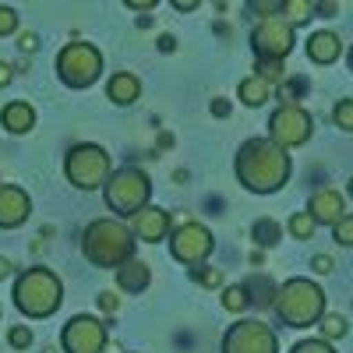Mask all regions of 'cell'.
<instances>
[{
	"instance_id": "6da1fadb",
	"label": "cell",
	"mask_w": 353,
	"mask_h": 353,
	"mask_svg": "<svg viewBox=\"0 0 353 353\" xmlns=\"http://www.w3.org/2000/svg\"><path fill=\"white\" fill-rule=\"evenodd\" d=\"M237 176L254 194H272L290 181V156L272 138H251L237 152Z\"/></svg>"
},
{
	"instance_id": "7a4b0ae2",
	"label": "cell",
	"mask_w": 353,
	"mask_h": 353,
	"mask_svg": "<svg viewBox=\"0 0 353 353\" xmlns=\"http://www.w3.org/2000/svg\"><path fill=\"white\" fill-rule=\"evenodd\" d=\"M272 307H276L283 325L307 329L325 314V293H321V286H314L311 279H290V283L276 286Z\"/></svg>"
},
{
	"instance_id": "3957f363",
	"label": "cell",
	"mask_w": 353,
	"mask_h": 353,
	"mask_svg": "<svg viewBox=\"0 0 353 353\" xmlns=\"http://www.w3.org/2000/svg\"><path fill=\"white\" fill-rule=\"evenodd\" d=\"M81 251H85V258L92 261L96 269H117L121 261L131 258L134 233L124 223H117V219H96V223H88V230H85Z\"/></svg>"
},
{
	"instance_id": "277c9868",
	"label": "cell",
	"mask_w": 353,
	"mask_h": 353,
	"mask_svg": "<svg viewBox=\"0 0 353 353\" xmlns=\"http://www.w3.org/2000/svg\"><path fill=\"white\" fill-rule=\"evenodd\" d=\"M14 304L28 318H50L64 304V283L50 269H28L14 279Z\"/></svg>"
},
{
	"instance_id": "5b68a950",
	"label": "cell",
	"mask_w": 353,
	"mask_h": 353,
	"mask_svg": "<svg viewBox=\"0 0 353 353\" xmlns=\"http://www.w3.org/2000/svg\"><path fill=\"white\" fill-rule=\"evenodd\" d=\"M103 191H106V205L117 212V216H131L138 212L141 205H149V194H152V184L138 166H124L110 173L103 181Z\"/></svg>"
},
{
	"instance_id": "8992f818",
	"label": "cell",
	"mask_w": 353,
	"mask_h": 353,
	"mask_svg": "<svg viewBox=\"0 0 353 353\" xmlns=\"http://www.w3.org/2000/svg\"><path fill=\"white\" fill-rule=\"evenodd\" d=\"M103 71V57L92 43H68L57 57V74L68 88H88Z\"/></svg>"
},
{
	"instance_id": "52a82bcc",
	"label": "cell",
	"mask_w": 353,
	"mask_h": 353,
	"mask_svg": "<svg viewBox=\"0 0 353 353\" xmlns=\"http://www.w3.org/2000/svg\"><path fill=\"white\" fill-rule=\"evenodd\" d=\"M64 173L78 191H96L110 176V156H106V149H99V145H74V149L68 152Z\"/></svg>"
},
{
	"instance_id": "ba28073f",
	"label": "cell",
	"mask_w": 353,
	"mask_h": 353,
	"mask_svg": "<svg viewBox=\"0 0 353 353\" xmlns=\"http://www.w3.org/2000/svg\"><path fill=\"white\" fill-rule=\"evenodd\" d=\"M311 113L297 103H286L272 113V121H269V134L272 141L279 145V149H297V145H304L311 138Z\"/></svg>"
},
{
	"instance_id": "9c48e42d",
	"label": "cell",
	"mask_w": 353,
	"mask_h": 353,
	"mask_svg": "<svg viewBox=\"0 0 353 353\" xmlns=\"http://www.w3.org/2000/svg\"><path fill=\"white\" fill-rule=\"evenodd\" d=\"M276 332L265 321H237L223 336V353H276Z\"/></svg>"
},
{
	"instance_id": "30bf717a",
	"label": "cell",
	"mask_w": 353,
	"mask_h": 353,
	"mask_svg": "<svg viewBox=\"0 0 353 353\" xmlns=\"http://www.w3.org/2000/svg\"><path fill=\"white\" fill-rule=\"evenodd\" d=\"M103 346H106V325L99 318L74 314L64 325V336H61L64 353H103Z\"/></svg>"
},
{
	"instance_id": "8fae6325",
	"label": "cell",
	"mask_w": 353,
	"mask_h": 353,
	"mask_svg": "<svg viewBox=\"0 0 353 353\" xmlns=\"http://www.w3.org/2000/svg\"><path fill=\"white\" fill-rule=\"evenodd\" d=\"M170 254L181 265H201L212 254V233L201 223H181L170 237Z\"/></svg>"
},
{
	"instance_id": "7c38bea8",
	"label": "cell",
	"mask_w": 353,
	"mask_h": 353,
	"mask_svg": "<svg viewBox=\"0 0 353 353\" xmlns=\"http://www.w3.org/2000/svg\"><path fill=\"white\" fill-rule=\"evenodd\" d=\"M293 25H286L279 14H269V18H261L258 25H254V32H251V46H254V53L258 57H290V50H293Z\"/></svg>"
},
{
	"instance_id": "4fadbf2b",
	"label": "cell",
	"mask_w": 353,
	"mask_h": 353,
	"mask_svg": "<svg viewBox=\"0 0 353 353\" xmlns=\"http://www.w3.org/2000/svg\"><path fill=\"white\" fill-rule=\"evenodd\" d=\"M131 233L145 244H159L170 233V212L156 209V205H141L138 212H131Z\"/></svg>"
},
{
	"instance_id": "5bb4252c",
	"label": "cell",
	"mask_w": 353,
	"mask_h": 353,
	"mask_svg": "<svg viewBox=\"0 0 353 353\" xmlns=\"http://www.w3.org/2000/svg\"><path fill=\"white\" fill-rule=\"evenodd\" d=\"M28 212H32V201L21 188H0V226L14 230L28 219Z\"/></svg>"
},
{
	"instance_id": "9a60e30c",
	"label": "cell",
	"mask_w": 353,
	"mask_h": 353,
	"mask_svg": "<svg viewBox=\"0 0 353 353\" xmlns=\"http://www.w3.org/2000/svg\"><path fill=\"white\" fill-rule=\"evenodd\" d=\"M307 216H311L314 223H336L339 216H346V198H343L339 191H318V194L311 198Z\"/></svg>"
},
{
	"instance_id": "2e32d148",
	"label": "cell",
	"mask_w": 353,
	"mask_h": 353,
	"mask_svg": "<svg viewBox=\"0 0 353 353\" xmlns=\"http://www.w3.org/2000/svg\"><path fill=\"white\" fill-rule=\"evenodd\" d=\"M339 53H343V39L336 32H314L307 39V57L314 64H336Z\"/></svg>"
},
{
	"instance_id": "e0dca14e",
	"label": "cell",
	"mask_w": 353,
	"mask_h": 353,
	"mask_svg": "<svg viewBox=\"0 0 353 353\" xmlns=\"http://www.w3.org/2000/svg\"><path fill=\"white\" fill-rule=\"evenodd\" d=\"M149 279H152L149 265L138 261V258H128V261L117 265V283H121V290H128V293H141L145 286H149Z\"/></svg>"
},
{
	"instance_id": "ac0fdd59",
	"label": "cell",
	"mask_w": 353,
	"mask_h": 353,
	"mask_svg": "<svg viewBox=\"0 0 353 353\" xmlns=\"http://www.w3.org/2000/svg\"><path fill=\"white\" fill-rule=\"evenodd\" d=\"M106 96H110L117 106H131V103L141 96V81H138L131 71H121V74H113V78H110Z\"/></svg>"
},
{
	"instance_id": "d6986e66",
	"label": "cell",
	"mask_w": 353,
	"mask_h": 353,
	"mask_svg": "<svg viewBox=\"0 0 353 353\" xmlns=\"http://www.w3.org/2000/svg\"><path fill=\"white\" fill-rule=\"evenodd\" d=\"M0 121H4V128L11 134H25V131H32V124H36V110L28 103H8L4 113H0Z\"/></svg>"
},
{
	"instance_id": "ffe728a7",
	"label": "cell",
	"mask_w": 353,
	"mask_h": 353,
	"mask_svg": "<svg viewBox=\"0 0 353 353\" xmlns=\"http://www.w3.org/2000/svg\"><path fill=\"white\" fill-rule=\"evenodd\" d=\"M269 92H272V85L265 81V78H258V74L244 78L241 88H237V96H241L244 106H265V103H269Z\"/></svg>"
},
{
	"instance_id": "44dd1931",
	"label": "cell",
	"mask_w": 353,
	"mask_h": 353,
	"mask_svg": "<svg viewBox=\"0 0 353 353\" xmlns=\"http://www.w3.org/2000/svg\"><path fill=\"white\" fill-rule=\"evenodd\" d=\"M279 18L286 21V25H304V21H311L314 18V4L311 0H283V8H279Z\"/></svg>"
},
{
	"instance_id": "7402d4cb",
	"label": "cell",
	"mask_w": 353,
	"mask_h": 353,
	"mask_svg": "<svg viewBox=\"0 0 353 353\" xmlns=\"http://www.w3.org/2000/svg\"><path fill=\"white\" fill-rule=\"evenodd\" d=\"M251 237H254V244H261V248H272V244L283 241V226H279L276 219H258V223L251 226Z\"/></svg>"
},
{
	"instance_id": "603a6c76",
	"label": "cell",
	"mask_w": 353,
	"mask_h": 353,
	"mask_svg": "<svg viewBox=\"0 0 353 353\" xmlns=\"http://www.w3.org/2000/svg\"><path fill=\"white\" fill-rule=\"evenodd\" d=\"M248 301H254L258 307H269L272 304V297H276V283L272 279H265V276H258V279H248Z\"/></svg>"
},
{
	"instance_id": "cb8c5ba5",
	"label": "cell",
	"mask_w": 353,
	"mask_h": 353,
	"mask_svg": "<svg viewBox=\"0 0 353 353\" xmlns=\"http://www.w3.org/2000/svg\"><path fill=\"white\" fill-rule=\"evenodd\" d=\"M258 78H265L269 85L283 81V78H286V64H283V57H258Z\"/></svg>"
},
{
	"instance_id": "d4e9b609",
	"label": "cell",
	"mask_w": 353,
	"mask_h": 353,
	"mask_svg": "<svg viewBox=\"0 0 353 353\" xmlns=\"http://www.w3.org/2000/svg\"><path fill=\"white\" fill-rule=\"evenodd\" d=\"M318 321H321V336H325V339H343V336L350 332V325H346L343 314H321Z\"/></svg>"
},
{
	"instance_id": "484cf974",
	"label": "cell",
	"mask_w": 353,
	"mask_h": 353,
	"mask_svg": "<svg viewBox=\"0 0 353 353\" xmlns=\"http://www.w3.org/2000/svg\"><path fill=\"white\" fill-rule=\"evenodd\" d=\"M314 226H318V223H314L307 212H297V216L290 219V233H293L297 241H311V237H314Z\"/></svg>"
},
{
	"instance_id": "4316f807",
	"label": "cell",
	"mask_w": 353,
	"mask_h": 353,
	"mask_svg": "<svg viewBox=\"0 0 353 353\" xmlns=\"http://www.w3.org/2000/svg\"><path fill=\"white\" fill-rule=\"evenodd\" d=\"M251 301H248V290L244 286H226V293H223V307L226 311H244Z\"/></svg>"
},
{
	"instance_id": "83f0119b",
	"label": "cell",
	"mask_w": 353,
	"mask_h": 353,
	"mask_svg": "<svg viewBox=\"0 0 353 353\" xmlns=\"http://www.w3.org/2000/svg\"><path fill=\"white\" fill-rule=\"evenodd\" d=\"M332 226H336V241H339L343 248H350V244H353V216L346 212V216H339Z\"/></svg>"
},
{
	"instance_id": "f1b7e54d",
	"label": "cell",
	"mask_w": 353,
	"mask_h": 353,
	"mask_svg": "<svg viewBox=\"0 0 353 353\" xmlns=\"http://www.w3.org/2000/svg\"><path fill=\"white\" fill-rule=\"evenodd\" d=\"M248 8H251V14H258V18H269V14H279L283 0H248Z\"/></svg>"
},
{
	"instance_id": "f546056e",
	"label": "cell",
	"mask_w": 353,
	"mask_h": 353,
	"mask_svg": "<svg viewBox=\"0 0 353 353\" xmlns=\"http://www.w3.org/2000/svg\"><path fill=\"white\" fill-rule=\"evenodd\" d=\"M8 343H11V350H25V346H32V332H28V325H14V329L8 332Z\"/></svg>"
},
{
	"instance_id": "4dcf8cb0",
	"label": "cell",
	"mask_w": 353,
	"mask_h": 353,
	"mask_svg": "<svg viewBox=\"0 0 353 353\" xmlns=\"http://www.w3.org/2000/svg\"><path fill=\"white\" fill-rule=\"evenodd\" d=\"M293 353H336V350L325 339H304V343L293 346Z\"/></svg>"
},
{
	"instance_id": "1f68e13d",
	"label": "cell",
	"mask_w": 353,
	"mask_h": 353,
	"mask_svg": "<svg viewBox=\"0 0 353 353\" xmlns=\"http://www.w3.org/2000/svg\"><path fill=\"white\" fill-rule=\"evenodd\" d=\"M336 124H339L343 131H353V103H350V99H343V103L336 106Z\"/></svg>"
},
{
	"instance_id": "d6a6232c",
	"label": "cell",
	"mask_w": 353,
	"mask_h": 353,
	"mask_svg": "<svg viewBox=\"0 0 353 353\" xmlns=\"http://www.w3.org/2000/svg\"><path fill=\"white\" fill-rule=\"evenodd\" d=\"M191 276H194L201 286H219V283H223V272H219V269H194Z\"/></svg>"
},
{
	"instance_id": "836d02e7",
	"label": "cell",
	"mask_w": 353,
	"mask_h": 353,
	"mask_svg": "<svg viewBox=\"0 0 353 353\" xmlns=\"http://www.w3.org/2000/svg\"><path fill=\"white\" fill-rule=\"evenodd\" d=\"M18 28V14L11 8H0V36H11Z\"/></svg>"
},
{
	"instance_id": "e575fe53",
	"label": "cell",
	"mask_w": 353,
	"mask_h": 353,
	"mask_svg": "<svg viewBox=\"0 0 353 353\" xmlns=\"http://www.w3.org/2000/svg\"><path fill=\"white\" fill-rule=\"evenodd\" d=\"M99 307H103L106 314H117V307H121V297H117L113 290H103V293H99Z\"/></svg>"
},
{
	"instance_id": "d590c367",
	"label": "cell",
	"mask_w": 353,
	"mask_h": 353,
	"mask_svg": "<svg viewBox=\"0 0 353 353\" xmlns=\"http://www.w3.org/2000/svg\"><path fill=\"white\" fill-rule=\"evenodd\" d=\"M311 269H314V272H321V276H325V272H332V258H329V254H314Z\"/></svg>"
},
{
	"instance_id": "8d00e7d4",
	"label": "cell",
	"mask_w": 353,
	"mask_h": 353,
	"mask_svg": "<svg viewBox=\"0 0 353 353\" xmlns=\"http://www.w3.org/2000/svg\"><path fill=\"white\" fill-rule=\"evenodd\" d=\"M124 4H128L131 11H152V8L159 4V0H124Z\"/></svg>"
},
{
	"instance_id": "74e56055",
	"label": "cell",
	"mask_w": 353,
	"mask_h": 353,
	"mask_svg": "<svg viewBox=\"0 0 353 353\" xmlns=\"http://www.w3.org/2000/svg\"><path fill=\"white\" fill-rule=\"evenodd\" d=\"M18 46H21V50H25V53H32V50H36V46H39V39H36V36H32V32H25V36H18Z\"/></svg>"
},
{
	"instance_id": "f35d334b",
	"label": "cell",
	"mask_w": 353,
	"mask_h": 353,
	"mask_svg": "<svg viewBox=\"0 0 353 353\" xmlns=\"http://www.w3.org/2000/svg\"><path fill=\"white\" fill-rule=\"evenodd\" d=\"M212 117H230V103L226 99H212Z\"/></svg>"
},
{
	"instance_id": "ab89813d",
	"label": "cell",
	"mask_w": 353,
	"mask_h": 353,
	"mask_svg": "<svg viewBox=\"0 0 353 353\" xmlns=\"http://www.w3.org/2000/svg\"><path fill=\"white\" fill-rule=\"evenodd\" d=\"M170 4H173L176 11H194V8L201 4V0H170Z\"/></svg>"
},
{
	"instance_id": "60d3db41",
	"label": "cell",
	"mask_w": 353,
	"mask_h": 353,
	"mask_svg": "<svg viewBox=\"0 0 353 353\" xmlns=\"http://www.w3.org/2000/svg\"><path fill=\"white\" fill-rule=\"evenodd\" d=\"M11 78H14V68L11 64H0V88L11 85Z\"/></svg>"
},
{
	"instance_id": "b9f144b4",
	"label": "cell",
	"mask_w": 353,
	"mask_h": 353,
	"mask_svg": "<svg viewBox=\"0 0 353 353\" xmlns=\"http://www.w3.org/2000/svg\"><path fill=\"white\" fill-rule=\"evenodd\" d=\"M314 11H318V18H332V11H336V4H332V0H325V4H318Z\"/></svg>"
},
{
	"instance_id": "7bdbcfd3",
	"label": "cell",
	"mask_w": 353,
	"mask_h": 353,
	"mask_svg": "<svg viewBox=\"0 0 353 353\" xmlns=\"http://www.w3.org/2000/svg\"><path fill=\"white\" fill-rule=\"evenodd\" d=\"M159 50H163V53H173V50H176V39H173V36H159Z\"/></svg>"
},
{
	"instance_id": "ee69618b",
	"label": "cell",
	"mask_w": 353,
	"mask_h": 353,
	"mask_svg": "<svg viewBox=\"0 0 353 353\" xmlns=\"http://www.w3.org/2000/svg\"><path fill=\"white\" fill-rule=\"evenodd\" d=\"M8 276H11V261L0 258V279H8Z\"/></svg>"
},
{
	"instance_id": "f6af8a7d",
	"label": "cell",
	"mask_w": 353,
	"mask_h": 353,
	"mask_svg": "<svg viewBox=\"0 0 353 353\" xmlns=\"http://www.w3.org/2000/svg\"><path fill=\"white\" fill-rule=\"evenodd\" d=\"M43 353H57V350H53V346H46V350H43Z\"/></svg>"
}]
</instances>
